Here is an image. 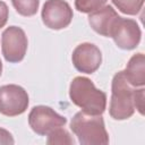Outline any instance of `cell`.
Segmentation results:
<instances>
[{
    "mask_svg": "<svg viewBox=\"0 0 145 145\" xmlns=\"http://www.w3.org/2000/svg\"><path fill=\"white\" fill-rule=\"evenodd\" d=\"M70 101L89 114H102L106 108V94L83 76L75 77L69 87Z\"/></svg>",
    "mask_w": 145,
    "mask_h": 145,
    "instance_id": "6da1fadb",
    "label": "cell"
},
{
    "mask_svg": "<svg viewBox=\"0 0 145 145\" xmlns=\"http://www.w3.org/2000/svg\"><path fill=\"white\" fill-rule=\"evenodd\" d=\"M70 129L77 136L78 142L82 145L109 144V134L101 114H89L79 111L72 117Z\"/></svg>",
    "mask_w": 145,
    "mask_h": 145,
    "instance_id": "7a4b0ae2",
    "label": "cell"
},
{
    "mask_svg": "<svg viewBox=\"0 0 145 145\" xmlns=\"http://www.w3.org/2000/svg\"><path fill=\"white\" fill-rule=\"evenodd\" d=\"M135 89L125 77L123 70L112 78L109 113L114 120H126L135 112Z\"/></svg>",
    "mask_w": 145,
    "mask_h": 145,
    "instance_id": "3957f363",
    "label": "cell"
},
{
    "mask_svg": "<svg viewBox=\"0 0 145 145\" xmlns=\"http://www.w3.org/2000/svg\"><path fill=\"white\" fill-rule=\"evenodd\" d=\"M27 36L18 26L7 27L1 35V50L6 61L15 63L24 59L27 51Z\"/></svg>",
    "mask_w": 145,
    "mask_h": 145,
    "instance_id": "277c9868",
    "label": "cell"
},
{
    "mask_svg": "<svg viewBox=\"0 0 145 145\" xmlns=\"http://www.w3.org/2000/svg\"><path fill=\"white\" fill-rule=\"evenodd\" d=\"M29 100L27 92L19 85L9 84L0 87V113L16 117L27 110Z\"/></svg>",
    "mask_w": 145,
    "mask_h": 145,
    "instance_id": "5b68a950",
    "label": "cell"
},
{
    "mask_svg": "<svg viewBox=\"0 0 145 145\" xmlns=\"http://www.w3.org/2000/svg\"><path fill=\"white\" fill-rule=\"evenodd\" d=\"M67 123V118L57 113L53 109L45 105L34 106L28 114V125L34 133L41 136H46L50 131L58 127H63Z\"/></svg>",
    "mask_w": 145,
    "mask_h": 145,
    "instance_id": "8992f818",
    "label": "cell"
},
{
    "mask_svg": "<svg viewBox=\"0 0 145 145\" xmlns=\"http://www.w3.org/2000/svg\"><path fill=\"white\" fill-rule=\"evenodd\" d=\"M109 37L113 39L118 48L122 50H133L139 44L142 32L136 20L118 16L111 27Z\"/></svg>",
    "mask_w": 145,
    "mask_h": 145,
    "instance_id": "52a82bcc",
    "label": "cell"
},
{
    "mask_svg": "<svg viewBox=\"0 0 145 145\" xmlns=\"http://www.w3.org/2000/svg\"><path fill=\"white\" fill-rule=\"evenodd\" d=\"M72 16V9L65 0H46L41 12L43 24L56 31L67 27L71 23Z\"/></svg>",
    "mask_w": 145,
    "mask_h": 145,
    "instance_id": "ba28073f",
    "label": "cell"
},
{
    "mask_svg": "<svg viewBox=\"0 0 145 145\" xmlns=\"http://www.w3.org/2000/svg\"><path fill=\"white\" fill-rule=\"evenodd\" d=\"M75 68L85 74L95 72L102 62V53L100 49L92 43H82L75 48L71 54Z\"/></svg>",
    "mask_w": 145,
    "mask_h": 145,
    "instance_id": "9c48e42d",
    "label": "cell"
},
{
    "mask_svg": "<svg viewBox=\"0 0 145 145\" xmlns=\"http://www.w3.org/2000/svg\"><path fill=\"white\" fill-rule=\"evenodd\" d=\"M118 16L119 15L111 6H103L89 14L88 23L97 34L109 37L111 27Z\"/></svg>",
    "mask_w": 145,
    "mask_h": 145,
    "instance_id": "30bf717a",
    "label": "cell"
},
{
    "mask_svg": "<svg viewBox=\"0 0 145 145\" xmlns=\"http://www.w3.org/2000/svg\"><path fill=\"white\" fill-rule=\"evenodd\" d=\"M128 83L134 87H143L145 85V57L143 53L134 54L123 70Z\"/></svg>",
    "mask_w": 145,
    "mask_h": 145,
    "instance_id": "8fae6325",
    "label": "cell"
},
{
    "mask_svg": "<svg viewBox=\"0 0 145 145\" xmlns=\"http://www.w3.org/2000/svg\"><path fill=\"white\" fill-rule=\"evenodd\" d=\"M14 8L22 16H34L40 6V0H11Z\"/></svg>",
    "mask_w": 145,
    "mask_h": 145,
    "instance_id": "7c38bea8",
    "label": "cell"
},
{
    "mask_svg": "<svg viewBox=\"0 0 145 145\" xmlns=\"http://www.w3.org/2000/svg\"><path fill=\"white\" fill-rule=\"evenodd\" d=\"M112 2L118 10L131 16L137 15L144 5V0H112Z\"/></svg>",
    "mask_w": 145,
    "mask_h": 145,
    "instance_id": "4fadbf2b",
    "label": "cell"
},
{
    "mask_svg": "<svg viewBox=\"0 0 145 145\" xmlns=\"http://www.w3.org/2000/svg\"><path fill=\"white\" fill-rule=\"evenodd\" d=\"M46 136H48V139H46L48 144H53V145L54 144H68V145H71L75 143V140L71 138L70 134L62 127H58V128L53 129Z\"/></svg>",
    "mask_w": 145,
    "mask_h": 145,
    "instance_id": "5bb4252c",
    "label": "cell"
},
{
    "mask_svg": "<svg viewBox=\"0 0 145 145\" xmlns=\"http://www.w3.org/2000/svg\"><path fill=\"white\" fill-rule=\"evenodd\" d=\"M108 0H75V7L78 11L91 14L105 5Z\"/></svg>",
    "mask_w": 145,
    "mask_h": 145,
    "instance_id": "9a60e30c",
    "label": "cell"
},
{
    "mask_svg": "<svg viewBox=\"0 0 145 145\" xmlns=\"http://www.w3.org/2000/svg\"><path fill=\"white\" fill-rule=\"evenodd\" d=\"M144 88L135 89V109L138 110L140 114H144Z\"/></svg>",
    "mask_w": 145,
    "mask_h": 145,
    "instance_id": "2e32d148",
    "label": "cell"
},
{
    "mask_svg": "<svg viewBox=\"0 0 145 145\" xmlns=\"http://www.w3.org/2000/svg\"><path fill=\"white\" fill-rule=\"evenodd\" d=\"M8 17H9L8 6L3 1H0V28H2L7 24Z\"/></svg>",
    "mask_w": 145,
    "mask_h": 145,
    "instance_id": "e0dca14e",
    "label": "cell"
},
{
    "mask_svg": "<svg viewBox=\"0 0 145 145\" xmlns=\"http://www.w3.org/2000/svg\"><path fill=\"white\" fill-rule=\"evenodd\" d=\"M14 143H15V140H14L12 135L8 130L0 128V144L9 145V144H14Z\"/></svg>",
    "mask_w": 145,
    "mask_h": 145,
    "instance_id": "ac0fdd59",
    "label": "cell"
},
{
    "mask_svg": "<svg viewBox=\"0 0 145 145\" xmlns=\"http://www.w3.org/2000/svg\"><path fill=\"white\" fill-rule=\"evenodd\" d=\"M1 72H2V62L0 60V76H1Z\"/></svg>",
    "mask_w": 145,
    "mask_h": 145,
    "instance_id": "d6986e66",
    "label": "cell"
}]
</instances>
